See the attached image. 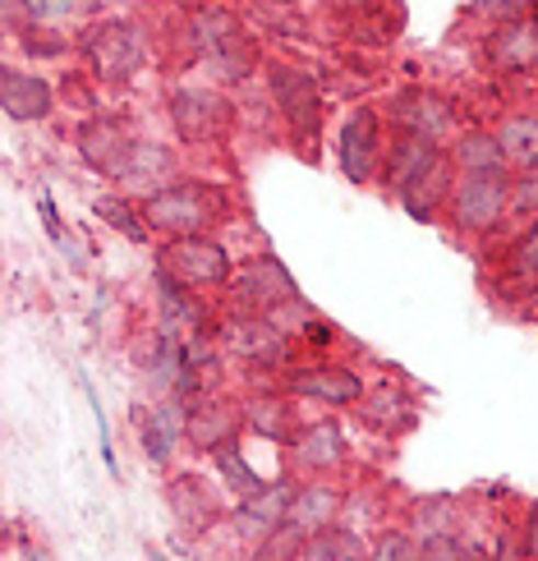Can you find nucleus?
Wrapping results in <instances>:
<instances>
[{
	"mask_svg": "<svg viewBox=\"0 0 538 561\" xmlns=\"http://www.w3.org/2000/svg\"><path fill=\"white\" fill-rule=\"evenodd\" d=\"M525 552L538 557V506L529 511V534H525Z\"/></svg>",
	"mask_w": 538,
	"mask_h": 561,
	"instance_id": "32",
	"label": "nucleus"
},
{
	"mask_svg": "<svg viewBox=\"0 0 538 561\" xmlns=\"http://www.w3.org/2000/svg\"><path fill=\"white\" fill-rule=\"evenodd\" d=\"M272 98L281 106V115L299 129V134H318V115H322V102H318V88L309 75H299L290 65H276L272 69Z\"/></svg>",
	"mask_w": 538,
	"mask_h": 561,
	"instance_id": "6",
	"label": "nucleus"
},
{
	"mask_svg": "<svg viewBox=\"0 0 538 561\" xmlns=\"http://www.w3.org/2000/svg\"><path fill=\"white\" fill-rule=\"evenodd\" d=\"M138 433H144L152 460H167V456H171V442H175V433H180V424H175V414H171V410H161V414L138 410Z\"/></svg>",
	"mask_w": 538,
	"mask_h": 561,
	"instance_id": "21",
	"label": "nucleus"
},
{
	"mask_svg": "<svg viewBox=\"0 0 538 561\" xmlns=\"http://www.w3.org/2000/svg\"><path fill=\"white\" fill-rule=\"evenodd\" d=\"M332 516H336V493L332 488H304V493L290 502L286 525L299 529V534H318V529H327Z\"/></svg>",
	"mask_w": 538,
	"mask_h": 561,
	"instance_id": "15",
	"label": "nucleus"
},
{
	"mask_svg": "<svg viewBox=\"0 0 538 561\" xmlns=\"http://www.w3.org/2000/svg\"><path fill=\"white\" fill-rule=\"evenodd\" d=\"M359 548L350 543V539H336V543H327V539H318L313 548H304V557H355Z\"/></svg>",
	"mask_w": 538,
	"mask_h": 561,
	"instance_id": "29",
	"label": "nucleus"
},
{
	"mask_svg": "<svg viewBox=\"0 0 538 561\" xmlns=\"http://www.w3.org/2000/svg\"><path fill=\"white\" fill-rule=\"evenodd\" d=\"M249 414H253V428L267 433V437H286L290 433V414H286L281 401H253Z\"/></svg>",
	"mask_w": 538,
	"mask_h": 561,
	"instance_id": "26",
	"label": "nucleus"
},
{
	"mask_svg": "<svg viewBox=\"0 0 538 561\" xmlns=\"http://www.w3.org/2000/svg\"><path fill=\"white\" fill-rule=\"evenodd\" d=\"M88 56L102 79L121 83L138 69V60H144V37H138V28H129V23H98V28L88 33Z\"/></svg>",
	"mask_w": 538,
	"mask_h": 561,
	"instance_id": "4",
	"label": "nucleus"
},
{
	"mask_svg": "<svg viewBox=\"0 0 538 561\" xmlns=\"http://www.w3.org/2000/svg\"><path fill=\"white\" fill-rule=\"evenodd\" d=\"M290 391L295 396H313V401L345 405V401H355V396H364V382L355 378V373H345V368H304V373L290 378Z\"/></svg>",
	"mask_w": 538,
	"mask_h": 561,
	"instance_id": "12",
	"label": "nucleus"
},
{
	"mask_svg": "<svg viewBox=\"0 0 538 561\" xmlns=\"http://www.w3.org/2000/svg\"><path fill=\"white\" fill-rule=\"evenodd\" d=\"M433 161H437V152H433L428 138L405 134L401 144H396V152H391V184H396V190H405V184L424 175V171L433 167Z\"/></svg>",
	"mask_w": 538,
	"mask_h": 561,
	"instance_id": "18",
	"label": "nucleus"
},
{
	"mask_svg": "<svg viewBox=\"0 0 538 561\" xmlns=\"http://www.w3.org/2000/svg\"><path fill=\"white\" fill-rule=\"evenodd\" d=\"M171 121L180 129V138L190 144H207L230 125V106L221 92H203V88H184L171 98Z\"/></svg>",
	"mask_w": 538,
	"mask_h": 561,
	"instance_id": "5",
	"label": "nucleus"
},
{
	"mask_svg": "<svg viewBox=\"0 0 538 561\" xmlns=\"http://www.w3.org/2000/svg\"><path fill=\"white\" fill-rule=\"evenodd\" d=\"M373 157H378V115L355 111L341 129V171L355 184H364L373 175Z\"/></svg>",
	"mask_w": 538,
	"mask_h": 561,
	"instance_id": "8",
	"label": "nucleus"
},
{
	"mask_svg": "<svg viewBox=\"0 0 538 561\" xmlns=\"http://www.w3.org/2000/svg\"><path fill=\"white\" fill-rule=\"evenodd\" d=\"M0 106H5L10 121H42V115L51 111V88L33 75L5 69V75H0Z\"/></svg>",
	"mask_w": 538,
	"mask_h": 561,
	"instance_id": "10",
	"label": "nucleus"
},
{
	"mask_svg": "<svg viewBox=\"0 0 538 561\" xmlns=\"http://www.w3.org/2000/svg\"><path fill=\"white\" fill-rule=\"evenodd\" d=\"M511 207H516V213H534V207H538V167H534V175L520 184V198L511 203Z\"/></svg>",
	"mask_w": 538,
	"mask_h": 561,
	"instance_id": "30",
	"label": "nucleus"
},
{
	"mask_svg": "<svg viewBox=\"0 0 538 561\" xmlns=\"http://www.w3.org/2000/svg\"><path fill=\"white\" fill-rule=\"evenodd\" d=\"M226 341H230V350H240L244 359H259V364L281 359V350H286V341H281L267 322H253V318H244V322H230Z\"/></svg>",
	"mask_w": 538,
	"mask_h": 561,
	"instance_id": "14",
	"label": "nucleus"
},
{
	"mask_svg": "<svg viewBox=\"0 0 538 561\" xmlns=\"http://www.w3.org/2000/svg\"><path fill=\"white\" fill-rule=\"evenodd\" d=\"M217 465H221V474H226V483L236 488V493H244V497H249V493H259V488H263V483H259V474H253L249 465L240 460V451L230 447V442H226V447H217Z\"/></svg>",
	"mask_w": 538,
	"mask_h": 561,
	"instance_id": "25",
	"label": "nucleus"
},
{
	"mask_svg": "<svg viewBox=\"0 0 538 561\" xmlns=\"http://www.w3.org/2000/svg\"><path fill=\"white\" fill-rule=\"evenodd\" d=\"M506 194L511 184L502 171H470L456 190V226L460 230H488L502 213H506Z\"/></svg>",
	"mask_w": 538,
	"mask_h": 561,
	"instance_id": "3",
	"label": "nucleus"
},
{
	"mask_svg": "<svg viewBox=\"0 0 538 561\" xmlns=\"http://www.w3.org/2000/svg\"><path fill=\"white\" fill-rule=\"evenodd\" d=\"M493 56L502 69L538 65V23H511L506 33L493 37Z\"/></svg>",
	"mask_w": 538,
	"mask_h": 561,
	"instance_id": "16",
	"label": "nucleus"
},
{
	"mask_svg": "<svg viewBox=\"0 0 538 561\" xmlns=\"http://www.w3.org/2000/svg\"><path fill=\"white\" fill-rule=\"evenodd\" d=\"M456 157H460L465 171H502V161H506L497 138H465Z\"/></svg>",
	"mask_w": 538,
	"mask_h": 561,
	"instance_id": "24",
	"label": "nucleus"
},
{
	"mask_svg": "<svg viewBox=\"0 0 538 561\" xmlns=\"http://www.w3.org/2000/svg\"><path fill=\"white\" fill-rule=\"evenodd\" d=\"M290 295H295V280L276 259H259L240 272V299L253 304V309H272V304H286Z\"/></svg>",
	"mask_w": 538,
	"mask_h": 561,
	"instance_id": "11",
	"label": "nucleus"
},
{
	"mask_svg": "<svg viewBox=\"0 0 538 561\" xmlns=\"http://www.w3.org/2000/svg\"><path fill=\"white\" fill-rule=\"evenodd\" d=\"M516 272H525V276H534L538 272V221H534V230L520 240V249H516Z\"/></svg>",
	"mask_w": 538,
	"mask_h": 561,
	"instance_id": "28",
	"label": "nucleus"
},
{
	"mask_svg": "<svg viewBox=\"0 0 538 561\" xmlns=\"http://www.w3.org/2000/svg\"><path fill=\"white\" fill-rule=\"evenodd\" d=\"M230 433H236V419H230L226 410H198V414L190 419V437L198 442V447H207V451L226 447Z\"/></svg>",
	"mask_w": 538,
	"mask_h": 561,
	"instance_id": "22",
	"label": "nucleus"
},
{
	"mask_svg": "<svg viewBox=\"0 0 538 561\" xmlns=\"http://www.w3.org/2000/svg\"><path fill=\"white\" fill-rule=\"evenodd\" d=\"M98 217H102V221H111L115 230H125L129 240H144V236H148L144 221H138V217L129 213V207H125L121 198H98Z\"/></svg>",
	"mask_w": 538,
	"mask_h": 561,
	"instance_id": "27",
	"label": "nucleus"
},
{
	"mask_svg": "<svg viewBox=\"0 0 538 561\" xmlns=\"http://www.w3.org/2000/svg\"><path fill=\"white\" fill-rule=\"evenodd\" d=\"M79 152L88 157V167H98V171L121 180L125 167H129V157H134V138L125 134L121 121H92L79 134Z\"/></svg>",
	"mask_w": 538,
	"mask_h": 561,
	"instance_id": "7",
	"label": "nucleus"
},
{
	"mask_svg": "<svg viewBox=\"0 0 538 561\" xmlns=\"http://www.w3.org/2000/svg\"><path fill=\"white\" fill-rule=\"evenodd\" d=\"M396 121L405 125V134H414V138H442L451 129V111H447V102H437V98H428V92H410V98H401L396 102Z\"/></svg>",
	"mask_w": 538,
	"mask_h": 561,
	"instance_id": "13",
	"label": "nucleus"
},
{
	"mask_svg": "<svg viewBox=\"0 0 538 561\" xmlns=\"http://www.w3.org/2000/svg\"><path fill=\"white\" fill-rule=\"evenodd\" d=\"M161 267L167 276H175L180 286H221L230 276V259L217 240H203V236H175L161 253Z\"/></svg>",
	"mask_w": 538,
	"mask_h": 561,
	"instance_id": "2",
	"label": "nucleus"
},
{
	"mask_svg": "<svg viewBox=\"0 0 538 561\" xmlns=\"http://www.w3.org/2000/svg\"><path fill=\"white\" fill-rule=\"evenodd\" d=\"M144 213L157 230H171V236H198L207 221L221 217V194L207 190V184H171V190H157Z\"/></svg>",
	"mask_w": 538,
	"mask_h": 561,
	"instance_id": "1",
	"label": "nucleus"
},
{
	"mask_svg": "<svg viewBox=\"0 0 538 561\" xmlns=\"http://www.w3.org/2000/svg\"><path fill=\"white\" fill-rule=\"evenodd\" d=\"M410 552H414V548H410L405 539H382V548H378L382 561H387V557H410Z\"/></svg>",
	"mask_w": 538,
	"mask_h": 561,
	"instance_id": "31",
	"label": "nucleus"
},
{
	"mask_svg": "<svg viewBox=\"0 0 538 561\" xmlns=\"http://www.w3.org/2000/svg\"><path fill=\"white\" fill-rule=\"evenodd\" d=\"M42 217H46V230L60 240V221H56V207H51V198H42Z\"/></svg>",
	"mask_w": 538,
	"mask_h": 561,
	"instance_id": "33",
	"label": "nucleus"
},
{
	"mask_svg": "<svg viewBox=\"0 0 538 561\" xmlns=\"http://www.w3.org/2000/svg\"><path fill=\"white\" fill-rule=\"evenodd\" d=\"M56 5H60V0H56Z\"/></svg>",
	"mask_w": 538,
	"mask_h": 561,
	"instance_id": "34",
	"label": "nucleus"
},
{
	"mask_svg": "<svg viewBox=\"0 0 538 561\" xmlns=\"http://www.w3.org/2000/svg\"><path fill=\"white\" fill-rule=\"evenodd\" d=\"M341 433L332 428V424H318V428H309L299 437V460L304 465H313V470H322V465H336L341 460Z\"/></svg>",
	"mask_w": 538,
	"mask_h": 561,
	"instance_id": "20",
	"label": "nucleus"
},
{
	"mask_svg": "<svg viewBox=\"0 0 538 561\" xmlns=\"http://www.w3.org/2000/svg\"><path fill=\"white\" fill-rule=\"evenodd\" d=\"M442 184H447V167H442V161H433L424 175L405 184L401 198H405V207H410L414 217H428V213H433V203L442 198Z\"/></svg>",
	"mask_w": 538,
	"mask_h": 561,
	"instance_id": "19",
	"label": "nucleus"
},
{
	"mask_svg": "<svg viewBox=\"0 0 538 561\" xmlns=\"http://www.w3.org/2000/svg\"><path fill=\"white\" fill-rule=\"evenodd\" d=\"M161 175H171V157L161 152V148H152V144H144V148L134 144V157H129V167H125L121 180L144 184V180H161Z\"/></svg>",
	"mask_w": 538,
	"mask_h": 561,
	"instance_id": "23",
	"label": "nucleus"
},
{
	"mask_svg": "<svg viewBox=\"0 0 538 561\" xmlns=\"http://www.w3.org/2000/svg\"><path fill=\"white\" fill-rule=\"evenodd\" d=\"M290 502H295L290 488H259V493H249V502L240 506V516H236L240 534L244 539H263V534L281 529L286 516H290Z\"/></svg>",
	"mask_w": 538,
	"mask_h": 561,
	"instance_id": "9",
	"label": "nucleus"
},
{
	"mask_svg": "<svg viewBox=\"0 0 538 561\" xmlns=\"http://www.w3.org/2000/svg\"><path fill=\"white\" fill-rule=\"evenodd\" d=\"M502 144V157L516 161V167H538V121H529V115H511V121L502 125L497 134Z\"/></svg>",
	"mask_w": 538,
	"mask_h": 561,
	"instance_id": "17",
	"label": "nucleus"
}]
</instances>
